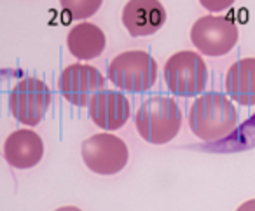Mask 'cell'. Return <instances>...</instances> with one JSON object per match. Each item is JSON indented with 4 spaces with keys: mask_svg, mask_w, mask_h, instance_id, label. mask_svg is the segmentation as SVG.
I'll list each match as a JSON object with an SVG mask.
<instances>
[{
    "mask_svg": "<svg viewBox=\"0 0 255 211\" xmlns=\"http://www.w3.org/2000/svg\"><path fill=\"white\" fill-rule=\"evenodd\" d=\"M238 126V112L224 93H205L189 110V127L203 141H217Z\"/></svg>",
    "mask_w": 255,
    "mask_h": 211,
    "instance_id": "6da1fadb",
    "label": "cell"
},
{
    "mask_svg": "<svg viewBox=\"0 0 255 211\" xmlns=\"http://www.w3.org/2000/svg\"><path fill=\"white\" fill-rule=\"evenodd\" d=\"M138 134L152 145H166L182 127V110L178 103L166 96H152L140 105L135 113Z\"/></svg>",
    "mask_w": 255,
    "mask_h": 211,
    "instance_id": "7a4b0ae2",
    "label": "cell"
},
{
    "mask_svg": "<svg viewBox=\"0 0 255 211\" xmlns=\"http://www.w3.org/2000/svg\"><path fill=\"white\" fill-rule=\"evenodd\" d=\"M109 81L128 93H145L157 81V63L145 51H126L109 63Z\"/></svg>",
    "mask_w": 255,
    "mask_h": 211,
    "instance_id": "3957f363",
    "label": "cell"
},
{
    "mask_svg": "<svg viewBox=\"0 0 255 211\" xmlns=\"http://www.w3.org/2000/svg\"><path fill=\"white\" fill-rule=\"evenodd\" d=\"M164 82L171 95L192 98L205 91L208 81L206 63L194 51H178L164 63Z\"/></svg>",
    "mask_w": 255,
    "mask_h": 211,
    "instance_id": "277c9868",
    "label": "cell"
},
{
    "mask_svg": "<svg viewBox=\"0 0 255 211\" xmlns=\"http://www.w3.org/2000/svg\"><path fill=\"white\" fill-rule=\"evenodd\" d=\"M81 155L89 171L109 176L126 168L129 150L126 143L116 134L98 133L82 141Z\"/></svg>",
    "mask_w": 255,
    "mask_h": 211,
    "instance_id": "5b68a950",
    "label": "cell"
},
{
    "mask_svg": "<svg viewBox=\"0 0 255 211\" xmlns=\"http://www.w3.org/2000/svg\"><path fill=\"white\" fill-rule=\"evenodd\" d=\"M51 105V91L46 82L35 77L21 79L9 95V110L18 122L37 126Z\"/></svg>",
    "mask_w": 255,
    "mask_h": 211,
    "instance_id": "8992f818",
    "label": "cell"
},
{
    "mask_svg": "<svg viewBox=\"0 0 255 211\" xmlns=\"http://www.w3.org/2000/svg\"><path fill=\"white\" fill-rule=\"evenodd\" d=\"M191 42L205 56L219 58L234 49L238 28L233 19L224 16H203L192 25Z\"/></svg>",
    "mask_w": 255,
    "mask_h": 211,
    "instance_id": "52a82bcc",
    "label": "cell"
},
{
    "mask_svg": "<svg viewBox=\"0 0 255 211\" xmlns=\"http://www.w3.org/2000/svg\"><path fill=\"white\" fill-rule=\"evenodd\" d=\"M58 86L68 103L75 106H86L89 105L93 96L103 91L105 77L91 65L74 63L61 72Z\"/></svg>",
    "mask_w": 255,
    "mask_h": 211,
    "instance_id": "ba28073f",
    "label": "cell"
},
{
    "mask_svg": "<svg viewBox=\"0 0 255 211\" xmlns=\"http://www.w3.org/2000/svg\"><path fill=\"white\" fill-rule=\"evenodd\" d=\"M166 23V9L159 0H129L123 9V25L131 37H149Z\"/></svg>",
    "mask_w": 255,
    "mask_h": 211,
    "instance_id": "9c48e42d",
    "label": "cell"
},
{
    "mask_svg": "<svg viewBox=\"0 0 255 211\" xmlns=\"http://www.w3.org/2000/svg\"><path fill=\"white\" fill-rule=\"evenodd\" d=\"M88 112L91 120L98 127L107 131H116L128 122L131 115V103L123 93L103 89L102 93L91 98Z\"/></svg>",
    "mask_w": 255,
    "mask_h": 211,
    "instance_id": "30bf717a",
    "label": "cell"
},
{
    "mask_svg": "<svg viewBox=\"0 0 255 211\" xmlns=\"http://www.w3.org/2000/svg\"><path fill=\"white\" fill-rule=\"evenodd\" d=\"M4 157L12 168L30 169L44 157V141L35 131L18 129L4 143Z\"/></svg>",
    "mask_w": 255,
    "mask_h": 211,
    "instance_id": "8fae6325",
    "label": "cell"
},
{
    "mask_svg": "<svg viewBox=\"0 0 255 211\" xmlns=\"http://www.w3.org/2000/svg\"><path fill=\"white\" fill-rule=\"evenodd\" d=\"M226 91L240 105H255V58H243L231 65L226 75Z\"/></svg>",
    "mask_w": 255,
    "mask_h": 211,
    "instance_id": "7c38bea8",
    "label": "cell"
},
{
    "mask_svg": "<svg viewBox=\"0 0 255 211\" xmlns=\"http://www.w3.org/2000/svg\"><path fill=\"white\" fill-rule=\"evenodd\" d=\"M105 46L107 37L103 30L88 21L75 25L67 35V47L70 54L82 61L98 58L105 51Z\"/></svg>",
    "mask_w": 255,
    "mask_h": 211,
    "instance_id": "4fadbf2b",
    "label": "cell"
},
{
    "mask_svg": "<svg viewBox=\"0 0 255 211\" xmlns=\"http://www.w3.org/2000/svg\"><path fill=\"white\" fill-rule=\"evenodd\" d=\"M103 0H60V5L72 19H88L98 12Z\"/></svg>",
    "mask_w": 255,
    "mask_h": 211,
    "instance_id": "5bb4252c",
    "label": "cell"
},
{
    "mask_svg": "<svg viewBox=\"0 0 255 211\" xmlns=\"http://www.w3.org/2000/svg\"><path fill=\"white\" fill-rule=\"evenodd\" d=\"M236 0H199V4L210 12H222L229 9Z\"/></svg>",
    "mask_w": 255,
    "mask_h": 211,
    "instance_id": "9a60e30c",
    "label": "cell"
},
{
    "mask_svg": "<svg viewBox=\"0 0 255 211\" xmlns=\"http://www.w3.org/2000/svg\"><path fill=\"white\" fill-rule=\"evenodd\" d=\"M236 211H255V199H250L247 203H243Z\"/></svg>",
    "mask_w": 255,
    "mask_h": 211,
    "instance_id": "2e32d148",
    "label": "cell"
},
{
    "mask_svg": "<svg viewBox=\"0 0 255 211\" xmlns=\"http://www.w3.org/2000/svg\"><path fill=\"white\" fill-rule=\"evenodd\" d=\"M56 211H82V210H79L77 206H63V208H58Z\"/></svg>",
    "mask_w": 255,
    "mask_h": 211,
    "instance_id": "e0dca14e",
    "label": "cell"
}]
</instances>
